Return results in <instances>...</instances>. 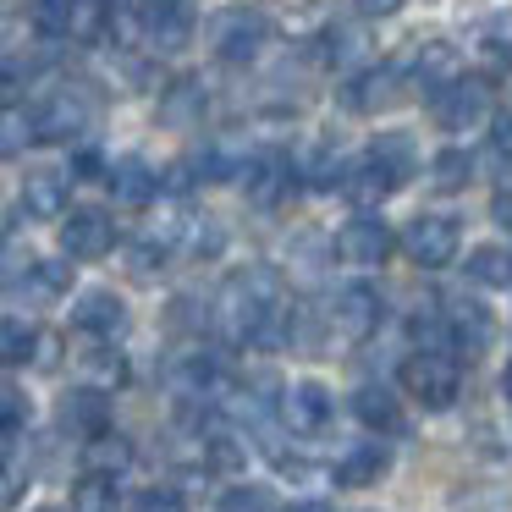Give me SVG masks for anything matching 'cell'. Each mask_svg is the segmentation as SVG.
<instances>
[{"label": "cell", "instance_id": "obj_1", "mask_svg": "<svg viewBox=\"0 0 512 512\" xmlns=\"http://www.w3.org/2000/svg\"><path fill=\"white\" fill-rule=\"evenodd\" d=\"M281 320V276L270 265H248L221 287V325L232 342H270Z\"/></svg>", "mask_w": 512, "mask_h": 512}, {"label": "cell", "instance_id": "obj_2", "mask_svg": "<svg viewBox=\"0 0 512 512\" xmlns=\"http://www.w3.org/2000/svg\"><path fill=\"white\" fill-rule=\"evenodd\" d=\"M408 171H413V144L402 133H391V138H380L364 160H353V166H347L342 193L353 204H364V210H375L380 199H391V193L402 188V177H408Z\"/></svg>", "mask_w": 512, "mask_h": 512}, {"label": "cell", "instance_id": "obj_3", "mask_svg": "<svg viewBox=\"0 0 512 512\" xmlns=\"http://www.w3.org/2000/svg\"><path fill=\"white\" fill-rule=\"evenodd\" d=\"M402 391H408L413 402H424L430 413H441V408H452L457 391H463V369L446 353H408L402 358Z\"/></svg>", "mask_w": 512, "mask_h": 512}, {"label": "cell", "instance_id": "obj_4", "mask_svg": "<svg viewBox=\"0 0 512 512\" xmlns=\"http://www.w3.org/2000/svg\"><path fill=\"white\" fill-rule=\"evenodd\" d=\"M457 221L452 215H413L408 221V232H402V254L413 259V265H424V270H441V265H452L457 259Z\"/></svg>", "mask_w": 512, "mask_h": 512}, {"label": "cell", "instance_id": "obj_5", "mask_svg": "<svg viewBox=\"0 0 512 512\" xmlns=\"http://www.w3.org/2000/svg\"><path fill=\"white\" fill-rule=\"evenodd\" d=\"M435 122L446 133H474L490 122V83L485 78H457L452 89L435 94Z\"/></svg>", "mask_w": 512, "mask_h": 512}, {"label": "cell", "instance_id": "obj_6", "mask_svg": "<svg viewBox=\"0 0 512 512\" xmlns=\"http://www.w3.org/2000/svg\"><path fill=\"white\" fill-rule=\"evenodd\" d=\"M391 248H397V237H391V226L380 221L375 210H364V215H353V221L336 232V254L347 259V265H386L391 259Z\"/></svg>", "mask_w": 512, "mask_h": 512}, {"label": "cell", "instance_id": "obj_7", "mask_svg": "<svg viewBox=\"0 0 512 512\" xmlns=\"http://www.w3.org/2000/svg\"><path fill=\"white\" fill-rule=\"evenodd\" d=\"M138 34L155 50H182L193 39V0H138Z\"/></svg>", "mask_w": 512, "mask_h": 512}, {"label": "cell", "instance_id": "obj_8", "mask_svg": "<svg viewBox=\"0 0 512 512\" xmlns=\"http://www.w3.org/2000/svg\"><path fill=\"white\" fill-rule=\"evenodd\" d=\"M34 116V138L39 144H67V138H78L83 127H89V100H83L78 89H56Z\"/></svg>", "mask_w": 512, "mask_h": 512}, {"label": "cell", "instance_id": "obj_9", "mask_svg": "<svg viewBox=\"0 0 512 512\" xmlns=\"http://www.w3.org/2000/svg\"><path fill=\"white\" fill-rule=\"evenodd\" d=\"M61 248L67 259H105L116 248V221L105 210H72L61 221Z\"/></svg>", "mask_w": 512, "mask_h": 512}, {"label": "cell", "instance_id": "obj_10", "mask_svg": "<svg viewBox=\"0 0 512 512\" xmlns=\"http://www.w3.org/2000/svg\"><path fill=\"white\" fill-rule=\"evenodd\" d=\"M331 325H336V336H347V342H364V336L380 325V292L369 287V281H347V287L336 292V303H331Z\"/></svg>", "mask_w": 512, "mask_h": 512}, {"label": "cell", "instance_id": "obj_11", "mask_svg": "<svg viewBox=\"0 0 512 512\" xmlns=\"http://www.w3.org/2000/svg\"><path fill=\"white\" fill-rule=\"evenodd\" d=\"M270 39V17L265 12H226L221 23H215V50H221V61H254L259 50H265Z\"/></svg>", "mask_w": 512, "mask_h": 512}, {"label": "cell", "instance_id": "obj_12", "mask_svg": "<svg viewBox=\"0 0 512 512\" xmlns=\"http://www.w3.org/2000/svg\"><path fill=\"white\" fill-rule=\"evenodd\" d=\"M331 413H336V402L320 380H298V386L281 397V419H287L292 435H320L325 424H331Z\"/></svg>", "mask_w": 512, "mask_h": 512}, {"label": "cell", "instance_id": "obj_13", "mask_svg": "<svg viewBox=\"0 0 512 512\" xmlns=\"http://www.w3.org/2000/svg\"><path fill=\"white\" fill-rule=\"evenodd\" d=\"M397 83H402L397 67H369V72H358V78L342 89V105L358 111V116H375V111H386V105L397 100Z\"/></svg>", "mask_w": 512, "mask_h": 512}, {"label": "cell", "instance_id": "obj_14", "mask_svg": "<svg viewBox=\"0 0 512 512\" xmlns=\"http://www.w3.org/2000/svg\"><path fill=\"white\" fill-rule=\"evenodd\" d=\"M490 336H496V325H490V309H479V303H452V320H446V342L457 347V353L479 358L490 347Z\"/></svg>", "mask_w": 512, "mask_h": 512}, {"label": "cell", "instance_id": "obj_15", "mask_svg": "<svg viewBox=\"0 0 512 512\" xmlns=\"http://www.w3.org/2000/svg\"><path fill=\"white\" fill-rule=\"evenodd\" d=\"M72 320H78V331H89V336H116L127 325V303L116 298V292L94 287V292H83V298H78Z\"/></svg>", "mask_w": 512, "mask_h": 512}, {"label": "cell", "instance_id": "obj_16", "mask_svg": "<svg viewBox=\"0 0 512 512\" xmlns=\"http://www.w3.org/2000/svg\"><path fill=\"white\" fill-rule=\"evenodd\" d=\"M23 210L34 221H61L67 215V177L61 171H28L23 177Z\"/></svg>", "mask_w": 512, "mask_h": 512}, {"label": "cell", "instance_id": "obj_17", "mask_svg": "<svg viewBox=\"0 0 512 512\" xmlns=\"http://www.w3.org/2000/svg\"><path fill=\"white\" fill-rule=\"evenodd\" d=\"M243 177H248V199L265 204V210H270V204H281V199H287V188H292V166L281 155H254Z\"/></svg>", "mask_w": 512, "mask_h": 512}, {"label": "cell", "instance_id": "obj_18", "mask_svg": "<svg viewBox=\"0 0 512 512\" xmlns=\"http://www.w3.org/2000/svg\"><path fill=\"white\" fill-rule=\"evenodd\" d=\"M391 468V452L380 441H364V446H353V452L336 463V485H347V490H364V485H380V474Z\"/></svg>", "mask_w": 512, "mask_h": 512}, {"label": "cell", "instance_id": "obj_19", "mask_svg": "<svg viewBox=\"0 0 512 512\" xmlns=\"http://www.w3.org/2000/svg\"><path fill=\"white\" fill-rule=\"evenodd\" d=\"M155 171H149V160H138V155H127V160H116L111 166V193L122 204H149L155 199Z\"/></svg>", "mask_w": 512, "mask_h": 512}, {"label": "cell", "instance_id": "obj_20", "mask_svg": "<svg viewBox=\"0 0 512 512\" xmlns=\"http://www.w3.org/2000/svg\"><path fill=\"white\" fill-rule=\"evenodd\" d=\"M353 413L369 424V430H386V435L402 430V408H397V397H391L386 386H358L353 391Z\"/></svg>", "mask_w": 512, "mask_h": 512}, {"label": "cell", "instance_id": "obj_21", "mask_svg": "<svg viewBox=\"0 0 512 512\" xmlns=\"http://www.w3.org/2000/svg\"><path fill=\"white\" fill-rule=\"evenodd\" d=\"M413 72H419V89L430 94V100L463 78V72H457V50L441 45V39H435V45H424V56H419V67H413Z\"/></svg>", "mask_w": 512, "mask_h": 512}, {"label": "cell", "instance_id": "obj_22", "mask_svg": "<svg viewBox=\"0 0 512 512\" xmlns=\"http://www.w3.org/2000/svg\"><path fill=\"white\" fill-rule=\"evenodd\" d=\"M468 276H474L479 287H512V248H496V243L474 248V254H468Z\"/></svg>", "mask_w": 512, "mask_h": 512}, {"label": "cell", "instance_id": "obj_23", "mask_svg": "<svg viewBox=\"0 0 512 512\" xmlns=\"http://www.w3.org/2000/svg\"><path fill=\"white\" fill-rule=\"evenodd\" d=\"M39 353V331L28 320H0V364H28V358Z\"/></svg>", "mask_w": 512, "mask_h": 512}, {"label": "cell", "instance_id": "obj_24", "mask_svg": "<svg viewBox=\"0 0 512 512\" xmlns=\"http://www.w3.org/2000/svg\"><path fill=\"white\" fill-rule=\"evenodd\" d=\"M67 424L72 430H83L94 441V435H105V391H72L67 397Z\"/></svg>", "mask_w": 512, "mask_h": 512}, {"label": "cell", "instance_id": "obj_25", "mask_svg": "<svg viewBox=\"0 0 512 512\" xmlns=\"http://www.w3.org/2000/svg\"><path fill=\"white\" fill-rule=\"evenodd\" d=\"M468 177H474V160H468V149H441V155L430 160V182H435L441 193L468 188Z\"/></svg>", "mask_w": 512, "mask_h": 512}, {"label": "cell", "instance_id": "obj_26", "mask_svg": "<svg viewBox=\"0 0 512 512\" xmlns=\"http://www.w3.org/2000/svg\"><path fill=\"white\" fill-rule=\"evenodd\" d=\"M127 463H133V446H127L122 435H94V441H89V468H94V474L111 479V474H122Z\"/></svg>", "mask_w": 512, "mask_h": 512}, {"label": "cell", "instance_id": "obj_27", "mask_svg": "<svg viewBox=\"0 0 512 512\" xmlns=\"http://www.w3.org/2000/svg\"><path fill=\"white\" fill-rule=\"evenodd\" d=\"M28 144H34V116L28 111H0V160L23 155Z\"/></svg>", "mask_w": 512, "mask_h": 512}, {"label": "cell", "instance_id": "obj_28", "mask_svg": "<svg viewBox=\"0 0 512 512\" xmlns=\"http://www.w3.org/2000/svg\"><path fill=\"white\" fill-rule=\"evenodd\" d=\"M72 6H78V0H34V28L45 39L72 34Z\"/></svg>", "mask_w": 512, "mask_h": 512}, {"label": "cell", "instance_id": "obj_29", "mask_svg": "<svg viewBox=\"0 0 512 512\" xmlns=\"http://www.w3.org/2000/svg\"><path fill=\"white\" fill-rule=\"evenodd\" d=\"M215 512H276V496L265 485H232L215 501Z\"/></svg>", "mask_w": 512, "mask_h": 512}, {"label": "cell", "instance_id": "obj_30", "mask_svg": "<svg viewBox=\"0 0 512 512\" xmlns=\"http://www.w3.org/2000/svg\"><path fill=\"white\" fill-rule=\"evenodd\" d=\"M160 116H166V122H199V116H204V89H199V83H177Z\"/></svg>", "mask_w": 512, "mask_h": 512}, {"label": "cell", "instance_id": "obj_31", "mask_svg": "<svg viewBox=\"0 0 512 512\" xmlns=\"http://www.w3.org/2000/svg\"><path fill=\"white\" fill-rule=\"evenodd\" d=\"M111 479H105V474H89V479H83V485H78V512H111Z\"/></svg>", "mask_w": 512, "mask_h": 512}, {"label": "cell", "instance_id": "obj_32", "mask_svg": "<svg viewBox=\"0 0 512 512\" xmlns=\"http://www.w3.org/2000/svg\"><path fill=\"white\" fill-rule=\"evenodd\" d=\"M72 270L67 265H34V292H45V298H56V292H67Z\"/></svg>", "mask_w": 512, "mask_h": 512}, {"label": "cell", "instance_id": "obj_33", "mask_svg": "<svg viewBox=\"0 0 512 512\" xmlns=\"http://www.w3.org/2000/svg\"><path fill=\"white\" fill-rule=\"evenodd\" d=\"M342 177H347V166H342V160H331V155H320L309 166V188H342Z\"/></svg>", "mask_w": 512, "mask_h": 512}, {"label": "cell", "instance_id": "obj_34", "mask_svg": "<svg viewBox=\"0 0 512 512\" xmlns=\"http://www.w3.org/2000/svg\"><path fill=\"white\" fill-rule=\"evenodd\" d=\"M89 375L105 380V386H122L127 369H122V358H116V353H94V358H89Z\"/></svg>", "mask_w": 512, "mask_h": 512}, {"label": "cell", "instance_id": "obj_35", "mask_svg": "<svg viewBox=\"0 0 512 512\" xmlns=\"http://www.w3.org/2000/svg\"><path fill=\"white\" fill-rule=\"evenodd\" d=\"M138 512H188V501H182L177 490H144V496H138Z\"/></svg>", "mask_w": 512, "mask_h": 512}, {"label": "cell", "instance_id": "obj_36", "mask_svg": "<svg viewBox=\"0 0 512 512\" xmlns=\"http://www.w3.org/2000/svg\"><path fill=\"white\" fill-rule=\"evenodd\" d=\"M28 72H34L28 61H17V56H0V94H17V89L28 83Z\"/></svg>", "mask_w": 512, "mask_h": 512}, {"label": "cell", "instance_id": "obj_37", "mask_svg": "<svg viewBox=\"0 0 512 512\" xmlns=\"http://www.w3.org/2000/svg\"><path fill=\"white\" fill-rule=\"evenodd\" d=\"M353 50H358L353 28H331V34H325V61H342V56H353Z\"/></svg>", "mask_w": 512, "mask_h": 512}, {"label": "cell", "instance_id": "obj_38", "mask_svg": "<svg viewBox=\"0 0 512 512\" xmlns=\"http://www.w3.org/2000/svg\"><path fill=\"white\" fill-rule=\"evenodd\" d=\"M17 496H23V479H17L12 468L0 463V512H12V507H17Z\"/></svg>", "mask_w": 512, "mask_h": 512}, {"label": "cell", "instance_id": "obj_39", "mask_svg": "<svg viewBox=\"0 0 512 512\" xmlns=\"http://www.w3.org/2000/svg\"><path fill=\"white\" fill-rule=\"evenodd\" d=\"M485 45H490V56H501V61H512V28H507V23H490V34H485Z\"/></svg>", "mask_w": 512, "mask_h": 512}, {"label": "cell", "instance_id": "obj_40", "mask_svg": "<svg viewBox=\"0 0 512 512\" xmlns=\"http://www.w3.org/2000/svg\"><path fill=\"white\" fill-rule=\"evenodd\" d=\"M17 435H23V419H12V413H0V457L17 446Z\"/></svg>", "mask_w": 512, "mask_h": 512}, {"label": "cell", "instance_id": "obj_41", "mask_svg": "<svg viewBox=\"0 0 512 512\" xmlns=\"http://www.w3.org/2000/svg\"><path fill=\"white\" fill-rule=\"evenodd\" d=\"M490 221H496L501 232L512 237V193H496V204H490Z\"/></svg>", "mask_w": 512, "mask_h": 512}, {"label": "cell", "instance_id": "obj_42", "mask_svg": "<svg viewBox=\"0 0 512 512\" xmlns=\"http://www.w3.org/2000/svg\"><path fill=\"white\" fill-rule=\"evenodd\" d=\"M402 0H358V12H369V17H391Z\"/></svg>", "mask_w": 512, "mask_h": 512}, {"label": "cell", "instance_id": "obj_43", "mask_svg": "<svg viewBox=\"0 0 512 512\" xmlns=\"http://www.w3.org/2000/svg\"><path fill=\"white\" fill-rule=\"evenodd\" d=\"M496 149H501V155H512V116H501V122H496Z\"/></svg>", "mask_w": 512, "mask_h": 512}, {"label": "cell", "instance_id": "obj_44", "mask_svg": "<svg viewBox=\"0 0 512 512\" xmlns=\"http://www.w3.org/2000/svg\"><path fill=\"white\" fill-rule=\"evenodd\" d=\"M287 512H331L325 501H298V507H287Z\"/></svg>", "mask_w": 512, "mask_h": 512}, {"label": "cell", "instance_id": "obj_45", "mask_svg": "<svg viewBox=\"0 0 512 512\" xmlns=\"http://www.w3.org/2000/svg\"><path fill=\"white\" fill-rule=\"evenodd\" d=\"M501 391H507V402H512V364H507V375H501Z\"/></svg>", "mask_w": 512, "mask_h": 512}, {"label": "cell", "instance_id": "obj_46", "mask_svg": "<svg viewBox=\"0 0 512 512\" xmlns=\"http://www.w3.org/2000/svg\"><path fill=\"white\" fill-rule=\"evenodd\" d=\"M39 512H61V507H39Z\"/></svg>", "mask_w": 512, "mask_h": 512}]
</instances>
